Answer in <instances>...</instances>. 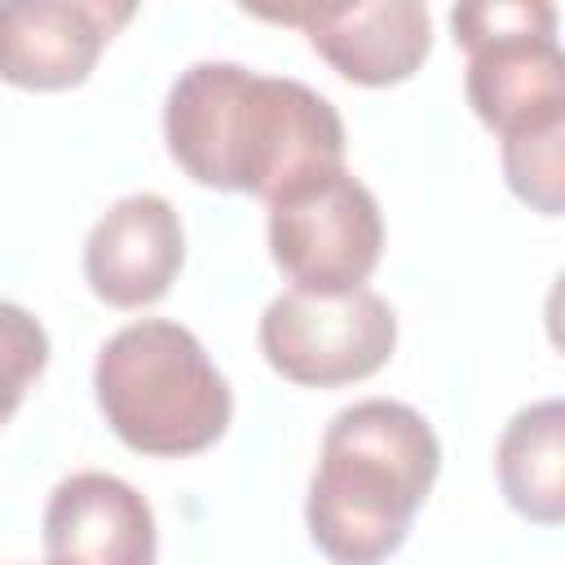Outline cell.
Wrapping results in <instances>:
<instances>
[{
    "label": "cell",
    "instance_id": "52a82bcc",
    "mask_svg": "<svg viewBox=\"0 0 565 565\" xmlns=\"http://www.w3.org/2000/svg\"><path fill=\"white\" fill-rule=\"evenodd\" d=\"M252 18L300 26L313 53L349 84L388 88L433 53V18L415 0L380 4H247Z\"/></svg>",
    "mask_w": 565,
    "mask_h": 565
},
{
    "label": "cell",
    "instance_id": "30bf717a",
    "mask_svg": "<svg viewBox=\"0 0 565 565\" xmlns=\"http://www.w3.org/2000/svg\"><path fill=\"white\" fill-rule=\"evenodd\" d=\"M154 508L110 472H71L44 503V565H154Z\"/></svg>",
    "mask_w": 565,
    "mask_h": 565
},
{
    "label": "cell",
    "instance_id": "ba28073f",
    "mask_svg": "<svg viewBox=\"0 0 565 565\" xmlns=\"http://www.w3.org/2000/svg\"><path fill=\"white\" fill-rule=\"evenodd\" d=\"M132 13L128 0H9L0 4V79L31 93L75 88Z\"/></svg>",
    "mask_w": 565,
    "mask_h": 565
},
{
    "label": "cell",
    "instance_id": "8fae6325",
    "mask_svg": "<svg viewBox=\"0 0 565 565\" xmlns=\"http://www.w3.org/2000/svg\"><path fill=\"white\" fill-rule=\"evenodd\" d=\"M494 472L521 516L539 525H556L565 516V406L556 397L508 419L494 450Z\"/></svg>",
    "mask_w": 565,
    "mask_h": 565
},
{
    "label": "cell",
    "instance_id": "5b68a950",
    "mask_svg": "<svg viewBox=\"0 0 565 565\" xmlns=\"http://www.w3.org/2000/svg\"><path fill=\"white\" fill-rule=\"evenodd\" d=\"M265 207L269 256L291 291L344 296L375 274L384 256V212L349 168L313 177Z\"/></svg>",
    "mask_w": 565,
    "mask_h": 565
},
{
    "label": "cell",
    "instance_id": "8992f818",
    "mask_svg": "<svg viewBox=\"0 0 565 565\" xmlns=\"http://www.w3.org/2000/svg\"><path fill=\"white\" fill-rule=\"evenodd\" d=\"M260 353L265 362L305 388H340L388 366L397 349V313L371 291L313 296L282 291L260 313Z\"/></svg>",
    "mask_w": 565,
    "mask_h": 565
},
{
    "label": "cell",
    "instance_id": "277c9868",
    "mask_svg": "<svg viewBox=\"0 0 565 565\" xmlns=\"http://www.w3.org/2000/svg\"><path fill=\"white\" fill-rule=\"evenodd\" d=\"M455 44L468 53L463 93L499 141L565 128V53L556 9L543 0H477L450 9Z\"/></svg>",
    "mask_w": 565,
    "mask_h": 565
},
{
    "label": "cell",
    "instance_id": "7c38bea8",
    "mask_svg": "<svg viewBox=\"0 0 565 565\" xmlns=\"http://www.w3.org/2000/svg\"><path fill=\"white\" fill-rule=\"evenodd\" d=\"M503 177L521 203L556 216L565 194V128L503 141Z\"/></svg>",
    "mask_w": 565,
    "mask_h": 565
},
{
    "label": "cell",
    "instance_id": "7a4b0ae2",
    "mask_svg": "<svg viewBox=\"0 0 565 565\" xmlns=\"http://www.w3.org/2000/svg\"><path fill=\"white\" fill-rule=\"evenodd\" d=\"M441 472L433 424L393 397H362L331 415L309 477L305 525L331 565L393 556Z\"/></svg>",
    "mask_w": 565,
    "mask_h": 565
},
{
    "label": "cell",
    "instance_id": "3957f363",
    "mask_svg": "<svg viewBox=\"0 0 565 565\" xmlns=\"http://www.w3.org/2000/svg\"><path fill=\"white\" fill-rule=\"evenodd\" d=\"M97 406L110 433L154 459H185L221 441L234 393L199 335L168 318L119 327L93 366Z\"/></svg>",
    "mask_w": 565,
    "mask_h": 565
},
{
    "label": "cell",
    "instance_id": "6da1fadb",
    "mask_svg": "<svg viewBox=\"0 0 565 565\" xmlns=\"http://www.w3.org/2000/svg\"><path fill=\"white\" fill-rule=\"evenodd\" d=\"M163 141L190 181L265 203L344 168L340 110L300 79L238 62H194L177 75Z\"/></svg>",
    "mask_w": 565,
    "mask_h": 565
},
{
    "label": "cell",
    "instance_id": "9c48e42d",
    "mask_svg": "<svg viewBox=\"0 0 565 565\" xmlns=\"http://www.w3.org/2000/svg\"><path fill=\"white\" fill-rule=\"evenodd\" d=\"M185 260V230L177 207L137 190L115 199L84 238V278L110 309H146L168 296Z\"/></svg>",
    "mask_w": 565,
    "mask_h": 565
},
{
    "label": "cell",
    "instance_id": "4fadbf2b",
    "mask_svg": "<svg viewBox=\"0 0 565 565\" xmlns=\"http://www.w3.org/2000/svg\"><path fill=\"white\" fill-rule=\"evenodd\" d=\"M44 366H49L44 322L22 305L0 300V428L13 419V411L22 406L26 388L40 380Z\"/></svg>",
    "mask_w": 565,
    "mask_h": 565
}]
</instances>
